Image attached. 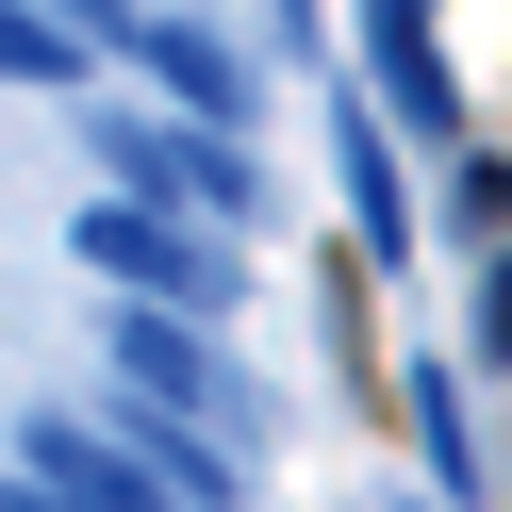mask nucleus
<instances>
[{
	"label": "nucleus",
	"mask_w": 512,
	"mask_h": 512,
	"mask_svg": "<svg viewBox=\"0 0 512 512\" xmlns=\"http://www.w3.org/2000/svg\"><path fill=\"white\" fill-rule=\"evenodd\" d=\"M0 67H50V83H67V50H50L34 17H0Z\"/></svg>",
	"instance_id": "f257e3e1"
}]
</instances>
